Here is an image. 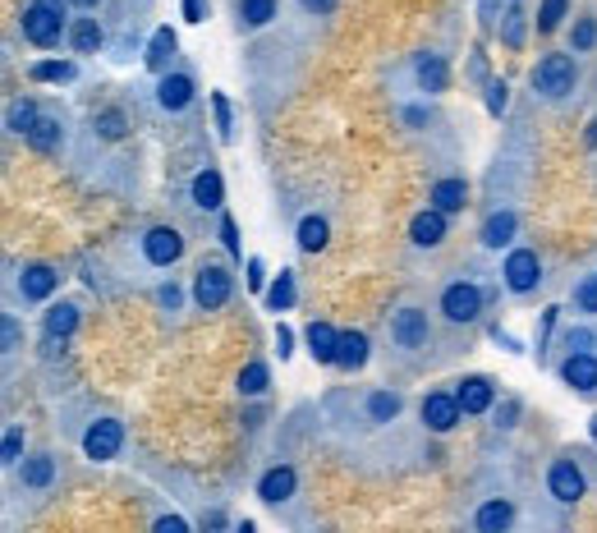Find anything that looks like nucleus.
Returning a JSON list of instances; mask_svg holds the SVG:
<instances>
[{
	"instance_id": "nucleus-1",
	"label": "nucleus",
	"mask_w": 597,
	"mask_h": 533,
	"mask_svg": "<svg viewBox=\"0 0 597 533\" xmlns=\"http://www.w3.org/2000/svg\"><path fill=\"white\" fill-rule=\"evenodd\" d=\"M65 32V5L60 0H32L23 10V37L32 47H56Z\"/></svg>"
},
{
	"instance_id": "nucleus-2",
	"label": "nucleus",
	"mask_w": 597,
	"mask_h": 533,
	"mask_svg": "<svg viewBox=\"0 0 597 533\" xmlns=\"http://www.w3.org/2000/svg\"><path fill=\"white\" fill-rule=\"evenodd\" d=\"M143 258L152 266H175L184 258V240H180L175 225H152V231L143 235Z\"/></svg>"
},
{
	"instance_id": "nucleus-3",
	"label": "nucleus",
	"mask_w": 597,
	"mask_h": 533,
	"mask_svg": "<svg viewBox=\"0 0 597 533\" xmlns=\"http://www.w3.org/2000/svg\"><path fill=\"white\" fill-rule=\"evenodd\" d=\"M442 313L451 322H473L478 313H483V290H478L473 281H455L442 290Z\"/></svg>"
},
{
	"instance_id": "nucleus-4",
	"label": "nucleus",
	"mask_w": 597,
	"mask_h": 533,
	"mask_svg": "<svg viewBox=\"0 0 597 533\" xmlns=\"http://www.w3.org/2000/svg\"><path fill=\"white\" fill-rule=\"evenodd\" d=\"M533 83L542 97H566L575 88V60L570 56H547L538 69H533Z\"/></svg>"
},
{
	"instance_id": "nucleus-5",
	"label": "nucleus",
	"mask_w": 597,
	"mask_h": 533,
	"mask_svg": "<svg viewBox=\"0 0 597 533\" xmlns=\"http://www.w3.org/2000/svg\"><path fill=\"white\" fill-rule=\"evenodd\" d=\"M119 441H125V428L115 424V418H97V424L83 433V455L88 460H115V450H119Z\"/></svg>"
},
{
	"instance_id": "nucleus-6",
	"label": "nucleus",
	"mask_w": 597,
	"mask_h": 533,
	"mask_svg": "<svg viewBox=\"0 0 597 533\" xmlns=\"http://www.w3.org/2000/svg\"><path fill=\"white\" fill-rule=\"evenodd\" d=\"M584 469L575 465V460H556L551 469H547V492L556 502H566V506H575L579 497H584Z\"/></svg>"
},
{
	"instance_id": "nucleus-7",
	"label": "nucleus",
	"mask_w": 597,
	"mask_h": 533,
	"mask_svg": "<svg viewBox=\"0 0 597 533\" xmlns=\"http://www.w3.org/2000/svg\"><path fill=\"white\" fill-rule=\"evenodd\" d=\"M538 281H542V262H538V253H533V249H514V253L505 258V285H510L514 294H529Z\"/></svg>"
},
{
	"instance_id": "nucleus-8",
	"label": "nucleus",
	"mask_w": 597,
	"mask_h": 533,
	"mask_svg": "<svg viewBox=\"0 0 597 533\" xmlns=\"http://www.w3.org/2000/svg\"><path fill=\"white\" fill-rule=\"evenodd\" d=\"M193 299H198V309H221V303L230 299V272L225 266H203L198 272V281H193Z\"/></svg>"
},
{
	"instance_id": "nucleus-9",
	"label": "nucleus",
	"mask_w": 597,
	"mask_h": 533,
	"mask_svg": "<svg viewBox=\"0 0 597 533\" xmlns=\"http://www.w3.org/2000/svg\"><path fill=\"white\" fill-rule=\"evenodd\" d=\"M460 414H464V405H460V396H451V391H432V396L423 400V424H427L432 433H451V428L460 424Z\"/></svg>"
},
{
	"instance_id": "nucleus-10",
	"label": "nucleus",
	"mask_w": 597,
	"mask_h": 533,
	"mask_svg": "<svg viewBox=\"0 0 597 533\" xmlns=\"http://www.w3.org/2000/svg\"><path fill=\"white\" fill-rule=\"evenodd\" d=\"M391 336H395V345L400 350H418V345H427V313L423 309H400L395 313V322H391Z\"/></svg>"
},
{
	"instance_id": "nucleus-11",
	"label": "nucleus",
	"mask_w": 597,
	"mask_h": 533,
	"mask_svg": "<svg viewBox=\"0 0 597 533\" xmlns=\"http://www.w3.org/2000/svg\"><path fill=\"white\" fill-rule=\"evenodd\" d=\"M294 487H299V474H294L290 465H276V469H267V474L258 478V497H262L267 506H281L285 497H294Z\"/></svg>"
},
{
	"instance_id": "nucleus-12",
	"label": "nucleus",
	"mask_w": 597,
	"mask_h": 533,
	"mask_svg": "<svg viewBox=\"0 0 597 533\" xmlns=\"http://www.w3.org/2000/svg\"><path fill=\"white\" fill-rule=\"evenodd\" d=\"M561 377H566L575 391H597V354L570 350V359L561 363Z\"/></svg>"
},
{
	"instance_id": "nucleus-13",
	"label": "nucleus",
	"mask_w": 597,
	"mask_h": 533,
	"mask_svg": "<svg viewBox=\"0 0 597 533\" xmlns=\"http://www.w3.org/2000/svg\"><path fill=\"white\" fill-rule=\"evenodd\" d=\"M409 240H414L418 249H436V244L446 240V212H436V207L418 212V216L409 221Z\"/></svg>"
},
{
	"instance_id": "nucleus-14",
	"label": "nucleus",
	"mask_w": 597,
	"mask_h": 533,
	"mask_svg": "<svg viewBox=\"0 0 597 533\" xmlns=\"http://www.w3.org/2000/svg\"><path fill=\"white\" fill-rule=\"evenodd\" d=\"M308 354L317 359V363H336V345H340V331L331 327V322H308Z\"/></svg>"
},
{
	"instance_id": "nucleus-15",
	"label": "nucleus",
	"mask_w": 597,
	"mask_h": 533,
	"mask_svg": "<svg viewBox=\"0 0 597 533\" xmlns=\"http://www.w3.org/2000/svg\"><path fill=\"white\" fill-rule=\"evenodd\" d=\"M225 203V179L216 170H198L193 175V207H203V212H216Z\"/></svg>"
},
{
	"instance_id": "nucleus-16",
	"label": "nucleus",
	"mask_w": 597,
	"mask_h": 533,
	"mask_svg": "<svg viewBox=\"0 0 597 533\" xmlns=\"http://www.w3.org/2000/svg\"><path fill=\"white\" fill-rule=\"evenodd\" d=\"M56 285H60V276L51 272V266H42V262L23 266V276H19L23 299H51V294H56Z\"/></svg>"
},
{
	"instance_id": "nucleus-17",
	"label": "nucleus",
	"mask_w": 597,
	"mask_h": 533,
	"mask_svg": "<svg viewBox=\"0 0 597 533\" xmlns=\"http://www.w3.org/2000/svg\"><path fill=\"white\" fill-rule=\"evenodd\" d=\"M156 101H162V110H184L193 101V79L189 74H166V79L156 83Z\"/></svg>"
},
{
	"instance_id": "nucleus-18",
	"label": "nucleus",
	"mask_w": 597,
	"mask_h": 533,
	"mask_svg": "<svg viewBox=\"0 0 597 533\" xmlns=\"http://www.w3.org/2000/svg\"><path fill=\"white\" fill-rule=\"evenodd\" d=\"M464 203H469V184H464V179L451 175V179H436V184H432V207H436V212L451 216V212H464Z\"/></svg>"
},
{
	"instance_id": "nucleus-19",
	"label": "nucleus",
	"mask_w": 597,
	"mask_h": 533,
	"mask_svg": "<svg viewBox=\"0 0 597 533\" xmlns=\"http://www.w3.org/2000/svg\"><path fill=\"white\" fill-rule=\"evenodd\" d=\"M455 396H460L464 414H487L492 409V382L487 377H464V382L455 387Z\"/></svg>"
},
{
	"instance_id": "nucleus-20",
	"label": "nucleus",
	"mask_w": 597,
	"mask_h": 533,
	"mask_svg": "<svg viewBox=\"0 0 597 533\" xmlns=\"http://www.w3.org/2000/svg\"><path fill=\"white\" fill-rule=\"evenodd\" d=\"M414 74H418V88L423 92H446V83H451V69H446L442 56H418Z\"/></svg>"
},
{
	"instance_id": "nucleus-21",
	"label": "nucleus",
	"mask_w": 597,
	"mask_h": 533,
	"mask_svg": "<svg viewBox=\"0 0 597 533\" xmlns=\"http://www.w3.org/2000/svg\"><path fill=\"white\" fill-rule=\"evenodd\" d=\"M336 363L340 368H364L368 363V336L364 331H340V345H336Z\"/></svg>"
},
{
	"instance_id": "nucleus-22",
	"label": "nucleus",
	"mask_w": 597,
	"mask_h": 533,
	"mask_svg": "<svg viewBox=\"0 0 597 533\" xmlns=\"http://www.w3.org/2000/svg\"><path fill=\"white\" fill-rule=\"evenodd\" d=\"M171 56H175V28H156V32H152V42H147V56H143L147 69H152V74H162V69L171 65Z\"/></svg>"
},
{
	"instance_id": "nucleus-23",
	"label": "nucleus",
	"mask_w": 597,
	"mask_h": 533,
	"mask_svg": "<svg viewBox=\"0 0 597 533\" xmlns=\"http://www.w3.org/2000/svg\"><path fill=\"white\" fill-rule=\"evenodd\" d=\"M101 42H106V32H101L97 19H78V23L69 28V47H74L78 56H92Z\"/></svg>"
},
{
	"instance_id": "nucleus-24",
	"label": "nucleus",
	"mask_w": 597,
	"mask_h": 533,
	"mask_svg": "<svg viewBox=\"0 0 597 533\" xmlns=\"http://www.w3.org/2000/svg\"><path fill=\"white\" fill-rule=\"evenodd\" d=\"M327 240H331L327 216H303V221H299V249H303V253H322Z\"/></svg>"
},
{
	"instance_id": "nucleus-25",
	"label": "nucleus",
	"mask_w": 597,
	"mask_h": 533,
	"mask_svg": "<svg viewBox=\"0 0 597 533\" xmlns=\"http://www.w3.org/2000/svg\"><path fill=\"white\" fill-rule=\"evenodd\" d=\"M514 225H520V221H514V212H492L487 225H483V244H487V249L510 244V240H514Z\"/></svg>"
},
{
	"instance_id": "nucleus-26",
	"label": "nucleus",
	"mask_w": 597,
	"mask_h": 533,
	"mask_svg": "<svg viewBox=\"0 0 597 533\" xmlns=\"http://www.w3.org/2000/svg\"><path fill=\"white\" fill-rule=\"evenodd\" d=\"M74 60H37L32 69H28V79L32 83H69L74 79Z\"/></svg>"
},
{
	"instance_id": "nucleus-27",
	"label": "nucleus",
	"mask_w": 597,
	"mask_h": 533,
	"mask_svg": "<svg viewBox=\"0 0 597 533\" xmlns=\"http://www.w3.org/2000/svg\"><path fill=\"white\" fill-rule=\"evenodd\" d=\"M74 327H78V309H74V303H51V309H47V336L65 340V336H74Z\"/></svg>"
},
{
	"instance_id": "nucleus-28",
	"label": "nucleus",
	"mask_w": 597,
	"mask_h": 533,
	"mask_svg": "<svg viewBox=\"0 0 597 533\" xmlns=\"http://www.w3.org/2000/svg\"><path fill=\"white\" fill-rule=\"evenodd\" d=\"M510 520H514V511H510V502H487V506H478V529H483V533H501V529H510Z\"/></svg>"
},
{
	"instance_id": "nucleus-29",
	"label": "nucleus",
	"mask_w": 597,
	"mask_h": 533,
	"mask_svg": "<svg viewBox=\"0 0 597 533\" xmlns=\"http://www.w3.org/2000/svg\"><path fill=\"white\" fill-rule=\"evenodd\" d=\"M267 309H271V313L294 309V272H281V276L267 285Z\"/></svg>"
},
{
	"instance_id": "nucleus-30",
	"label": "nucleus",
	"mask_w": 597,
	"mask_h": 533,
	"mask_svg": "<svg viewBox=\"0 0 597 533\" xmlns=\"http://www.w3.org/2000/svg\"><path fill=\"white\" fill-rule=\"evenodd\" d=\"M28 147H32V152H56V147H60V120L37 116V125H32V134H28Z\"/></svg>"
},
{
	"instance_id": "nucleus-31",
	"label": "nucleus",
	"mask_w": 597,
	"mask_h": 533,
	"mask_svg": "<svg viewBox=\"0 0 597 533\" xmlns=\"http://www.w3.org/2000/svg\"><path fill=\"white\" fill-rule=\"evenodd\" d=\"M395 414H400V396H395V391H373L368 396V418H373V424H391Z\"/></svg>"
},
{
	"instance_id": "nucleus-32",
	"label": "nucleus",
	"mask_w": 597,
	"mask_h": 533,
	"mask_svg": "<svg viewBox=\"0 0 597 533\" xmlns=\"http://www.w3.org/2000/svg\"><path fill=\"white\" fill-rule=\"evenodd\" d=\"M51 478H56V460H51V455H32V460L23 465V483L28 487H51Z\"/></svg>"
},
{
	"instance_id": "nucleus-33",
	"label": "nucleus",
	"mask_w": 597,
	"mask_h": 533,
	"mask_svg": "<svg viewBox=\"0 0 597 533\" xmlns=\"http://www.w3.org/2000/svg\"><path fill=\"white\" fill-rule=\"evenodd\" d=\"M239 14H244L249 28H262V23L276 19V0H244V5H239Z\"/></svg>"
},
{
	"instance_id": "nucleus-34",
	"label": "nucleus",
	"mask_w": 597,
	"mask_h": 533,
	"mask_svg": "<svg viewBox=\"0 0 597 533\" xmlns=\"http://www.w3.org/2000/svg\"><path fill=\"white\" fill-rule=\"evenodd\" d=\"M32 125H37V106L32 101H14L10 106V134H32Z\"/></svg>"
},
{
	"instance_id": "nucleus-35",
	"label": "nucleus",
	"mask_w": 597,
	"mask_h": 533,
	"mask_svg": "<svg viewBox=\"0 0 597 533\" xmlns=\"http://www.w3.org/2000/svg\"><path fill=\"white\" fill-rule=\"evenodd\" d=\"M239 391H244V396H262L267 391V363H244V372H239Z\"/></svg>"
},
{
	"instance_id": "nucleus-36",
	"label": "nucleus",
	"mask_w": 597,
	"mask_h": 533,
	"mask_svg": "<svg viewBox=\"0 0 597 533\" xmlns=\"http://www.w3.org/2000/svg\"><path fill=\"white\" fill-rule=\"evenodd\" d=\"M566 19V0H542V10H538V32H556Z\"/></svg>"
},
{
	"instance_id": "nucleus-37",
	"label": "nucleus",
	"mask_w": 597,
	"mask_h": 533,
	"mask_svg": "<svg viewBox=\"0 0 597 533\" xmlns=\"http://www.w3.org/2000/svg\"><path fill=\"white\" fill-rule=\"evenodd\" d=\"M212 110H216V134H221V143H230L234 120H230V101H225V92H212Z\"/></svg>"
},
{
	"instance_id": "nucleus-38",
	"label": "nucleus",
	"mask_w": 597,
	"mask_h": 533,
	"mask_svg": "<svg viewBox=\"0 0 597 533\" xmlns=\"http://www.w3.org/2000/svg\"><path fill=\"white\" fill-rule=\"evenodd\" d=\"M97 134L101 138H119V134H125V110H101V116H97Z\"/></svg>"
},
{
	"instance_id": "nucleus-39",
	"label": "nucleus",
	"mask_w": 597,
	"mask_h": 533,
	"mask_svg": "<svg viewBox=\"0 0 597 533\" xmlns=\"http://www.w3.org/2000/svg\"><path fill=\"white\" fill-rule=\"evenodd\" d=\"M221 244L230 249V258H244V244H239V225H234V216H221Z\"/></svg>"
},
{
	"instance_id": "nucleus-40",
	"label": "nucleus",
	"mask_w": 597,
	"mask_h": 533,
	"mask_svg": "<svg viewBox=\"0 0 597 533\" xmlns=\"http://www.w3.org/2000/svg\"><path fill=\"white\" fill-rule=\"evenodd\" d=\"M597 42V19H579L575 23V51H593Z\"/></svg>"
},
{
	"instance_id": "nucleus-41",
	"label": "nucleus",
	"mask_w": 597,
	"mask_h": 533,
	"mask_svg": "<svg viewBox=\"0 0 597 533\" xmlns=\"http://www.w3.org/2000/svg\"><path fill=\"white\" fill-rule=\"evenodd\" d=\"M575 303H579L584 313H597V276H588V281L575 290Z\"/></svg>"
},
{
	"instance_id": "nucleus-42",
	"label": "nucleus",
	"mask_w": 597,
	"mask_h": 533,
	"mask_svg": "<svg viewBox=\"0 0 597 533\" xmlns=\"http://www.w3.org/2000/svg\"><path fill=\"white\" fill-rule=\"evenodd\" d=\"M505 92H510V88H505L501 79H492V83H487V110H492V116H501V110H505V101H510Z\"/></svg>"
},
{
	"instance_id": "nucleus-43",
	"label": "nucleus",
	"mask_w": 597,
	"mask_h": 533,
	"mask_svg": "<svg viewBox=\"0 0 597 533\" xmlns=\"http://www.w3.org/2000/svg\"><path fill=\"white\" fill-rule=\"evenodd\" d=\"M19 455H23V433L10 428L5 433V465H19Z\"/></svg>"
},
{
	"instance_id": "nucleus-44",
	"label": "nucleus",
	"mask_w": 597,
	"mask_h": 533,
	"mask_svg": "<svg viewBox=\"0 0 597 533\" xmlns=\"http://www.w3.org/2000/svg\"><path fill=\"white\" fill-rule=\"evenodd\" d=\"M276 350H281V359L294 354V331L290 327H276Z\"/></svg>"
},
{
	"instance_id": "nucleus-45",
	"label": "nucleus",
	"mask_w": 597,
	"mask_h": 533,
	"mask_svg": "<svg viewBox=\"0 0 597 533\" xmlns=\"http://www.w3.org/2000/svg\"><path fill=\"white\" fill-rule=\"evenodd\" d=\"M267 285V266H262V258H249V290H262Z\"/></svg>"
},
{
	"instance_id": "nucleus-46",
	"label": "nucleus",
	"mask_w": 597,
	"mask_h": 533,
	"mask_svg": "<svg viewBox=\"0 0 597 533\" xmlns=\"http://www.w3.org/2000/svg\"><path fill=\"white\" fill-rule=\"evenodd\" d=\"M184 19L189 23H203L207 19V0H184Z\"/></svg>"
},
{
	"instance_id": "nucleus-47",
	"label": "nucleus",
	"mask_w": 597,
	"mask_h": 533,
	"mask_svg": "<svg viewBox=\"0 0 597 533\" xmlns=\"http://www.w3.org/2000/svg\"><path fill=\"white\" fill-rule=\"evenodd\" d=\"M152 529H156V533H184V529H189V524H184V520H180V515H162V520H156V524H152Z\"/></svg>"
},
{
	"instance_id": "nucleus-48",
	"label": "nucleus",
	"mask_w": 597,
	"mask_h": 533,
	"mask_svg": "<svg viewBox=\"0 0 597 533\" xmlns=\"http://www.w3.org/2000/svg\"><path fill=\"white\" fill-rule=\"evenodd\" d=\"M10 350H19V322L14 318H5V354Z\"/></svg>"
},
{
	"instance_id": "nucleus-49",
	"label": "nucleus",
	"mask_w": 597,
	"mask_h": 533,
	"mask_svg": "<svg viewBox=\"0 0 597 533\" xmlns=\"http://www.w3.org/2000/svg\"><path fill=\"white\" fill-rule=\"evenodd\" d=\"M303 10H308V14H331L336 0H303Z\"/></svg>"
},
{
	"instance_id": "nucleus-50",
	"label": "nucleus",
	"mask_w": 597,
	"mask_h": 533,
	"mask_svg": "<svg viewBox=\"0 0 597 533\" xmlns=\"http://www.w3.org/2000/svg\"><path fill=\"white\" fill-rule=\"evenodd\" d=\"M162 303H166V309H175V303H180V290H175V285H162Z\"/></svg>"
},
{
	"instance_id": "nucleus-51",
	"label": "nucleus",
	"mask_w": 597,
	"mask_h": 533,
	"mask_svg": "<svg viewBox=\"0 0 597 533\" xmlns=\"http://www.w3.org/2000/svg\"><path fill=\"white\" fill-rule=\"evenodd\" d=\"M69 5H78V10H97L101 0H69Z\"/></svg>"
},
{
	"instance_id": "nucleus-52",
	"label": "nucleus",
	"mask_w": 597,
	"mask_h": 533,
	"mask_svg": "<svg viewBox=\"0 0 597 533\" xmlns=\"http://www.w3.org/2000/svg\"><path fill=\"white\" fill-rule=\"evenodd\" d=\"M588 147H597V116H593V125H588Z\"/></svg>"
},
{
	"instance_id": "nucleus-53",
	"label": "nucleus",
	"mask_w": 597,
	"mask_h": 533,
	"mask_svg": "<svg viewBox=\"0 0 597 533\" xmlns=\"http://www.w3.org/2000/svg\"><path fill=\"white\" fill-rule=\"evenodd\" d=\"M588 433H593V441H597V414L588 418Z\"/></svg>"
}]
</instances>
